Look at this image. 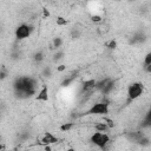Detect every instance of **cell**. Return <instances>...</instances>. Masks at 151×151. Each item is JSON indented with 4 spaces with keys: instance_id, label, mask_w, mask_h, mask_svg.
Listing matches in <instances>:
<instances>
[{
    "instance_id": "1",
    "label": "cell",
    "mask_w": 151,
    "mask_h": 151,
    "mask_svg": "<svg viewBox=\"0 0 151 151\" xmlns=\"http://www.w3.org/2000/svg\"><path fill=\"white\" fill-rule=\"evenodd\" d=\"M14 91L21 98H28L37 93V80L31 77H20L14 81Z\"/></svg>"
},
{
    "instance_id": "2",
    "label": "cell",
    "mask_w": 151,
    "mask_h": 151,
    "mask_svg": "<svg viewBox=\"0 0 151 151\" xmlns=\"http://www.w3.org/2000/svg\"><path fill=\"white\" fill-rule=\"evenodd\" d=\"M144 93V85L140 81H136L129 85L127 87V100L132 101L138 99Z\"/></svg>"
},
{
    "instance_id": "3",
    "label": "cell",
    "mask_w": 151,
    "mask_h": 151,
    "mask_svg": "<svg viewBox=\"0 0 151 151\" xmlns=\"http://www.w3.org/2000/svg\"><path fill=\"white\" fill-rule=\"evenodd\" d=\"M91 143L94 144L96 146L100 147V149H105V146L110 143V136L106 132H100V131H96L91 138H90Z\"/></svg>"
},
{
    "instance_id": "4",
    "label": "cell",
    "mask_w": 151,
    "mask_h": 151,
    "mask_svg": "<svg viewBox=\"0 0 151 151\" xmlns=\"http://www.w3.org/2000/svg\"><path fill=\"white\" fill-rule=\"evenodd\" d=\"M32 31H33L32 26H29L27 24H21L15 28L14 35L18 40H24V39L29 38V35L32 34Z\"/></svg>"
},
{
    "instance_id": "5",
    "label": "cell",
    "mask_w": 151,
    "mask_h": 151,
    "mask_svg": "<svg viewBox=\"0 0 151 151\" xmlns=\"http://www.w3.org/2000/svg\"><path fill=\"white\" fill-rule=\"evenodd\" d=\"M87 113L90 114H96V116H105L109 113V104L104 103V101H99L93 104L90 110L87 111Z\"/></svg>"
},
{
    "instance_id": "6",
    "label": "cell",
    "mask_w": 151,
    "mask_h": 151,
    "mask_svg": "<svg viewBox=\"0 0 151 151\" xmlns=\"http://www.w3.org/2000/svg\"><path fill=\"white\" fill-rule=\"evenodd\" d=\"M39 143L42 145H51V144H55L58 143V138L55 136H53L51 132H45L40 136Z\"/></svg>"
},
{
    "instance_id": "7",
    "label": "cell",
    "mask_w": 151,
    "mask_h": 151,
    "mask_svg": "<svg viewBox=\"0 0 151 151\" xmlns=\"http://www.w3.org/2000/svg\"><path fill=\"white\" fill-rule=\"evenodd\" d=\"M48 88H47V86L46 85H42L41 86V88L37 92V97H35V99L38 100V101H42V103H45V101H47L48 100Z\"/></svg>"
},
{
    "instance_id": "8",
    "label": "cell",
    "mask_w": 151,
    "mask_h": 151,
    "mask_svg": "<svg viewBox=\"0 0 151 151\" xmlns=\"http://www.w3.org/2000/svg\"><path fill=\"white\" fill-rule=\"evenodd\" d=\"M94 85H96L94 79H86L81 84V91L83 92H91L92 90H94Z\"/></svg>"
},
{
    "instance_id": "9",
    "label": "cell",
    "mask_w": 151,
    "mask_h": 151,
    "mask_svg": "<svg viewBox=\"0 0 151 151\" xmlns=\"http://www.w3.org/2000/svg\"><path fill=\"white\" fill-rule=\"evenodd\" d=\"M113 88H114V81L112 80V79H109L107 80V83L105 84V86L101 88V93L103 94H110L112 91H113Z\"/></svg>"
},
{
    "instance_id": "10",
    "label": "cell",
    "mask_w": 151,
    "mask_h": 151,
    "mask_svg": "<svg viewBox=\"0 0 151 151\" xmlns=\"http://www.w3.org/2000/svg\"><path fill=\"white\" fill-rule=\"evenodd\" d=\"M94 130L96 131H100V132H106L107 130H110V127L105 122H100V123H97L94 125Z\"/></svg>"
},
{
    "instance_id": "11",
    "label": "cell",
    "mask_w": 151,
    "mask_h": 151,
    "mask_svg": "<svg viewBox=\"0 0 151 151\" xmlns=\"http://www.w3.org/2000/svg\"><path fill=\"white\" fill-rule=\"evenodd\" d=\"M144 67H145V70H146L147 72L151 71V53H150V52L146 53V55H145V58H144Z\"/></svg>"
},
{
    "instance_id": "12",
    "label": "cell",
    "mask_w": 151,
    "mask_h": 151,
    "mask_svg": "<svg viewBox=\"0 0 151 151\" xmlns=\"http://www.w3.org/2000/svg\"><path fill=\"white\" fill-rule=\"evenodd\" d=\"M44 59H45V55H44V53H42L41 51H38V52H35V53L33 54V60H34L35 63H38V64H40Z\"/></svg>"
},
{
    "instance_id": "13",
    "label": "cell",
    "mask_w": 151,
    "mask_h": 151,
    "mask_svg": "<svg viewBox=\"0 0 151 151\" xmlns=\"http://www.w3.org/2000/svg\"><path fill=\"white\" fill-rule=\"evenodd\" d=\"M74 127V124L73 123H64V124H61L60 125V131H63V132H67V131H70V130H72Z\"/></svg>"
},
{
    "instance_id": "14",
    "label": "cell",
    "mask_w": 151,
    "mask_h": 151,
    "mask_svg": "<svg viewBox=\"0 0 151 151\" xmlns=\"http://www.w3.org/2000/svg\"><path fill=\"white\" fill-rule=\"evenodd\" d=\"M61 45H63V39H61L60 37H57V38L53 39V41H52V46H53V48L59 50V48L61 47Z\"/></svg>"
},
{
    "instance_id": "15",
    "label": "cell",
    "mask_w": 151,
    "mask_h": 151,
    "mask_svg": "<svg viewBox=\"0 0 151 151\" xmlns=\"http://www.w3.org/2000/svg\"><path fill=\"white\" fill-rule=\"evenodd\" d=\"M55 22H57V26H60V27L67 25V20H66L64 17H58L57 20H55Z\"/></svg>"
},
{
    "instance_id": "16",
    "label": "cell",
    "mask_w": 151,
    "mask_h": 151,
    "mask_svg": "<svg viewBox=\"0 0 151 151\" xmlns=\"http://www.w3.org/2000/svg\"><path fill=\"white\" fill-rule=\"evenodd\" d=\"M73 81H74V77H66V78L63 80V83H61V86L66 87V86H68L70 84H72Z\"/></svg>"
},
{
    "instance_id": "17",
    "label": "cell",
    "mask_w": 151,
    "mask_h": 151,
    "mask_svg": "<svg viewBox=\"0 0 151 151\" xmlns=\"http://www.w3.org/2000/svg\"><path fill=\"white\" fill-rule=\"evenodd\" d=\"M63 55H64V52L57 51V52L54 53V55H53V60H54V61H59V60L63 59Z\"/></svg>"
},
{
    "instance_id": "18",
    "label": "cell",
    "mask_w": 151,
    "mask_h": 151,
    "mask_svg": "<svg viewBox=\"0 0 151 151\" xmlns=\"http://www.w3.org/2000/svg\"><path fill=\"white\" fill-rule=\"evenodd\" d=\"M91 20H92L93 22H96V24H99V22L103 21V18H101L99 14H93V15L91 17Z\"/></svg>"
},
{
    "instance_id": "19",
    "label": "cell",
    "mask_w": 151,
    "mask_h": 151,
    "mask_svg": "<svg viewBox=\"0 0 151 151\" xmlns=\"http://www.w3.org/2000/svg\"><path fill=\"white\" fill-rule=\"evenodd\" d=\"M106 46H107L110 50H114V48L117 47V42H116V40H110V41L106 44Z\"/></svg>"
},
{
    "instance_id": "20",
    "label": "cell",
    "mask_w": 151,
    "mask_h": 151,
    "mask_svg": "<svg viewBox=\"0 0 151 151\" xmlns=\"http://www.w3.org/2000/svg\"><path fill=\"white\" fill-rule=\"evenodd\" d=\"M51 67L50 66H46L45 68H44V71H42V76L44 77H51Z\"/></svg>"
},
{
    "instance_id": "21",
    "label": "cell",
    "mask_w": 151,
    "mask_h": 151,
    "mask_svg": "<svg viewBox=\"0 0 151 151\" xmlns=\"http://www.w3.org/2000/svg\"><path fill=\"white\" fill-rule=\"evenodd\" d=\"M65 70H66V66H65L64 64H60V65L57 66V71H58V72H63V71H65Z\"/></svg>"
},
{
    "instance_id": "22",
    "label": "cell",
    "mask_w": 151,
    "mask_h": 151,
    "mask_svg": "<svg viewBox=\"0 0 151 151\" xmlns=\"http://www.w3.org/2000/svg\"><path fill=\"white\" fill-rule=\"evenodd\" d=\"M7 77V72L6 71H0V79H5Z\"/></svg>"
},
{
    "instance_id": "23",
    "label": "cell",
    "mask_w": 151,
    "mask_h": 151,
    "mask_svg": "<svg viewBox=\"0 0 151 151\" xmlns=\"http://www.w3.org/2000/svg\"><path fill=\"white\" fill-rule=\"evenodd\" d=\"M42 13H44V17H45V18L50 17V12H48V11H47L46 8H44V9H42Z\"/></svg>"
},
{
    "instance_id": "24",
    "label": "cell",
    "mask_w": 151,
    "mask_h": 151,
    "mask_svg": "<svg viewBox=\"0 0 151 151\" xmlns=\"http://www.w3.org/2000/svg\"><path fill=\"white\" fill-rule=\"evenodd\" d=\"M5 149V145H2V144H0V150H4Z\"/></svg>"
},
{
    "instance_id": "25",
    "label": "cell",
    "mask_w": 151,
    "mask_h": 151,
    "mask_svg": "<svg viewBox=\"0 0 151 151\" xmlns=\"http://www.w3.org/2000/svg\"><path fill=\"white\" fill-rule=\"evenodd\" d=\"M129 1H133V0H129Z\"/></svg>"
}]
</instances>
